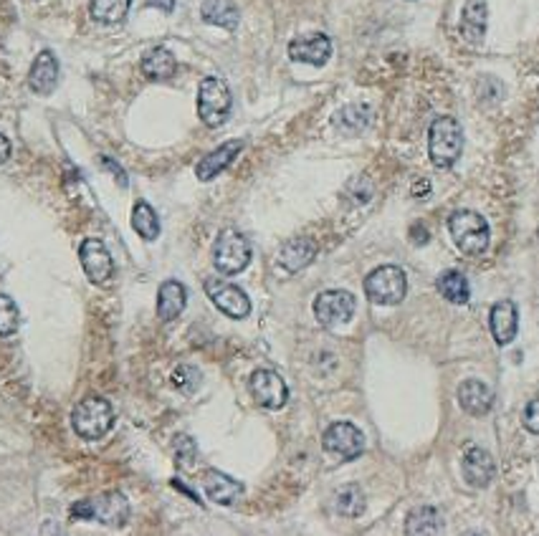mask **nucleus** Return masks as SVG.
Masks as SVG:
<instances>
[{
	"mask_svg": "<svg viewBox=\"0 0 539 536\" xmlns=\"http://www.w3.org/2000/svg\"><path fill=\"white\" fill-rule=\"evenodd\" d=\"M72 519L74 522H97L112 526V529H120V526L130 522V504L117 491L102 493L97 498L76 501L72 507Z\"/></svg>",
	"mask_w": 539,
	"mask_h": 536,
	"instance_id": "f257e3e1",
	"label": "nucleus"
},
{
	"mask_svg": "<svg viewBox=\"0 0 539 536\" xmlns=\"http://www.w3.org/2000/svg\"><path fill=\"white\" fill-rule=\"evenodd\" d=\"M464 152V130L453 117H438L428 130V155L438 170H449Z\"/></svg>",
	"mask_w": 539,
	"mask_h": 536,
	"instance_id": "f03ea898",
	"label": "nucleus"
},
{
	"mask_svg": "<svg viewBox=\"0 0 539 536\" xmlns=\"http://www.w3.org/2000/svg\"><path fill=\"white\" fill-rule=\"evenodd\" d=\"M449 230L459 251H464L466 255H481L489 248V223L474 210H456L449 218Z\"/></svg>",
	"mask_w": 539,
	"mask_h": 536,
	"instance_id": "7ed1b4c3",
	"label": "nucleus"
},
{
	"mask_svg": "<svg viewBox=\"0 0 539 536\" xmlns=\"http://www.w3.org/2000/svg\"><path fill=\"white\" fill-rule=\"evenodd\" d=\"M74 432L84 440H99L114 425V410L105 398H87L74 407L72 413Z\"/></svg>",
	"mask_w": 539,
	"mask_h": 536,
	"instance_id": "20e7f679",
	"label": "nucleus"
},
{
	"mask_svg": "<svg viewBox=\"0 0 539 536\" xmlns=\"http://www.w3.org/2000/svg\"><path fill=\"white\" fill-rule=\"evenodd\" d=\"M233 106V96L223 79L208 76L200 81L198 89V117L206 121L208 127H221Z\"/></svg>",
	"mask_w": 539,
	"mask_h": 536,
	"instance_id": "39448f33",
	"label": "nucleus"
},
{
	"mask_svg": "<svg viewBox=\"0 0 539 536\" xmlns=\"http://www.w3.org/2000/svg\"><path fill=\"white\" fill-rule=\"evenodd\" d=\"M251 264V243L239 230H221L213 243V266L225 276H236Z\"/></svg>",
	"mask_w": 539,
	"mask_h": 536,
	"instance_id": "423d86ee",
	"label": "nucleus"
},
{
	"mask_svg": "<svg viewBox=\"0 0 539 536\" xmlns=\"http://www.w3.org/2000/svg\"><path fill=\"white\" fill-rule=\"evenodd\" d=\"M365 294L373 304L380 306H395L408 294V279L405 271L398 266H380L365 279Z\"/></svg>",
	"mask_w": 539,
	"mask_h": 536,
	"instance_id": "0eeeda50",
	"label": "nucleus"
},
{
	"mask_svg": "<svg viewBox=\"0 0 539 536\" xmlns=\"http://www.w3.org/2000/svg\"><path fill=\"white\" fill-rule=\"evenodd\" d=\"M355 297L350 291H340V289H332V291H322L315 301V316L322 327H337V324H345L355 316Z\"/></svg>",
	"mask_w": 539,
	"mask_h": 536,
	"instance_id": "6e6552de",
	"label": "nucleus"
},
{
	"mask_svg": "<svg viewBox=\"0 0 539 536\" xmlns=\"http://www.w3.org/2000/svg\"><path fill=\"white\" fill-rule=\"evenodd\" d=\"M322 446L342 461H355L365 450V435L352 423H332L322 435Z\"/></svg>",
	"mask_w": 539,
	"mask_h": 536,
	"instance_id": "1a4fd4ad",
	"label": "nucleus"
},
{
	"mask_svg": "<svg viewBox=\"0 0 539 536\" xmlns=\"http://www.w3.org/2000/svg\"><path fill=\"white\" fill-rule=\"evenodd\" d=\"M206 291L210 301L215 304L218 312H223L231 319H246L251 314V301L246 297V291L239 289L236 283L221 281V279H206Z\"/></svg>",
	"mask_w": 539,
	"mask_h": 536,
	"instance_id": "9d476101",
	"label": "nucleus"
},
{
	"mask_svg": "<svg viewBox=\"0 0 539 536\" xmlns=\"http://www.w3.org/2000/svg\"><path fill=\"white\" fill-rule=\"evenodd\" d=\"M248 389L254 400L266 410H282L289 400V388L274 370H256L248 380Z\"/></svg>",
	"mask_w": 539,
	"mask_h": 536,
	"instance_id": "9b49d317",
	"label": "nucleus"
},
{
	"mask_svg": "<svg viewBox=\"0 0 539 536\" xmlns=\"http://www.w3.org/2000/svg\"><path fill=\"white\" fill-rule=\"evenodd\" d=\"M79 258L84 273L91 283H106L114 276V261L106 251V246L99 239H87L79 248Z\"/></svg>",
	"mask_w": 539,
	"mask_h": 536,
	"instance_id": "f8f14e48",
	"label": "nucleus"
},
{
	"mask_svg": "<svg viewBox=\"0 0 539 536\" xmlns=\"http://www.w3.org/2000/svg\"><path fill=\"white\" fill-rule=\"evenodd\" d=\"M289 56L291 61L309 63V66H324L332 56V41L324 33H312V36H299L289 44Z\"/></svg>",
	"mask_w": 539,
	"mask_h": 536,
	"instance_id": "ddd939ff",
	"label": "nucleus"
},
{
	"mask_svg": "<svg viewBox=\"0 0 539 536\" xmlns=\"http://www.w3.org/2000/svg\"><path fill=\"white\" fill-rule=\"evenodd\" d=\"M461 471H464V478L468 481V486L484 489V486H489L494 481V458L484 448H468L464 453V461H461Z\"/></svg>",
	"mask_w": 539,
	"mask_h": 536,
	"instance_id": "4468645a",
	"label": "nucleus"
},
{
	"mask_svg": "<svg viewBox=\"0 0 539 536\" xmlns=\"http://www.w3.org/2000/svg\"><path fill=\"white\" fill-rule=\"evenodd\" d=\"M203 489H206V496H208L210 501H215V504H221V507H233L240 496H243V491H246L240 481L225 476V473L215 471V468L206 471V476H203Z\"/></svg>",
	"mask_w": 539,
	"mask_h": 536,
	"instance_id": "2eb2a0df",
	"label": "nucleus"
},
{
	"mask_svg": "<svg viewBox=\"0 0 539 536\" xmlns=\"http://www.w3.org/2000/svg\"><path fill=\"white\" fill-rule=\"evenodd\" d=\"M59 84V61L51 51H41L29 71V87L33 94L48 96Z\"/></svg>",
	"mask_w": 539,
	"mask_h": 536,
	"instance_id": "dca6fc26",
	"label": "nucleus"
},
{
	"mask_svg": "<svg viewBox=\"0 0 539 536\" xmlns=\"http://www.w3.org/2000/svg\"><path fill=\"white\" fill-rule=\"evenodd\" d=\"M240 149H243V142H240V139H231V142H225V145H221L218 149H213V152L206 155V157L198 163V167H195V175H198V180L210 182V180L218 178L225 167H228V164L239 157Z\"/></svg>",
	"mask_w": 539,
	"mask_h": 536,
	"instance_id": "f3484780",
	"label": "nucleus"
},
{
	"mask_svg": "<svg viewBox=\"0 0 539 536\" xmlns=\"http://www.w3.org/2000/svg\"><path fill=\"white\" fill-rule=\"evenodd\" d=\"M492 334H494L496 344H510L517 337V329H519V312H517V304L514 301H499L492 309Z\"/></svg>",
	"mask_w": 539,
	"mask_h": 536,
	"instance_id": "a211bd4d",
	"label": "nucleus"
},
{
	"mask_svg": "<svg viewBox=\"0 0 539 536\" xmlns=\"http://www.w3.org/2000/svg\"><path fill=\"white\" fill-rule=\"evenodd\" d=\"M486 21H489L486 0H466L464 13H461V36L468 44H481L484 41Z\"/></svg>",
	"mask_w": 539,
	"mask_h": 536,
	"instance_id": "6ab92c4d",
	"label": "nucleus"
},
{
	"mask_svg": "<svg viewBox=\"0 0 539 536\" xmlns=\"http://www.w3.org/2000/svg\"><path fill=\"white\" fill-rule=\"evenodd\" d=\"M185 304H188V291L185 286L175 279H170L160 286L157 291V316L163 322H175L180 314L185 312Z\"/></svg>",
	"mask_w": 539,
	"mask_h": 536,
	"instance_id": "aec40b11",
	"label": "nucleus"
},
{
	"mask_svg": "<svg viewBox=\"0 0 539 536\" xmlns=\"http://www.w3.org/2000/svg\"><path fill=\"white\" fill-rule=\"evenodd\" d=\"M459 402L468 415H486L494 407V392L479 380H466L459 388Z\"/></svg>",
	"mask_w": 539,
	"mask_h": 536,
	"instance_id": "412c9836",
	"label": "nucleus"
},
{
	"mask_svg": "<svg viewBox=\"0 0 539 536\" xmlns=\"http://www.w3.org/2000/svg\"><path fill=\"white\" fill-rule=\"evenodd\" d=\"M316 258V243L312 239H294L284 243L282 254H279V264L289 271L297 273L301 268H307Z\"/></svg>",
	"mask_w": 539,
	"mask_h": 536,
	"instance_id": "4be33fe9",
	"label": "nucleus"
},
{
	"mask_svg": "<svg viewBox=\"0 0 539 536\" xmlns=\"http://www.w3.org/2000/svg\"><path fill=\"white\" fill-rule=\"evenodd\" d=\"M200 15L206 23L225 30H236L240 23V11L233 0H206L200 8Z\"/></svg>",
	"mask_w": 539,
	"mask_h": 536,
	"instance_id": "5701e85b",
	"label": "nucleus"
},
{
	"mask_svg": "<svg viewBox=\"0 0 539 536\" xmlns=\"http://www.w3.org/2000/svg\"><path fill=\"white\" fill-rule=\"evenodd\" d=\"M175 71H178V61L163 46L152 48L150 54H145V59H142V74L152 81H167L175 76Z\"/></svg>",
	"mask_w": 539,
	"mask_h": 536,
	"instance_id": "b1692460",
	"label": "nucleus"
},
{
	"mask_svg": "<svg viewBox=\"0 0 539 536\" xmlns=\"http://www.w3.org/2000/svg\"><path fill=\"white\" fill-rule=\"evenodd\" d=\"M373 120V109L367 105H350L334 114V127L345 134H359Z\"/></svg>",
	"mask_w": 539,
	"mask_h": 536,
	"instance_id": "393cba45",
	"label": "nucleus"
},
{
	"mask_svg": "<svg viewBox=\"0 0 539 536\" xmlns=\"http://www.w3.org/2000/svg\"><path fill=\"white\" fill-rule=\"evenodd\" d=\"M443 529L441 522V514L434 507H420L413 508L408 514V522H405V532L408 534H438Z\"/></svg>",
	"mask_w": 539,
	"mask_h": 536,
	"instance_id": "a878e982",
	"label": "nucleus"
},
{
	"mask_svg": "<svg viewBox=\"0 0 539 536\" xmlns=\"http://www.w3.org/2000/svg\"><path fill=\"white\" fill-rule=\"evenodd\" d=\"M438 294L451 301V304H466L468 297H471V289H468V281H466V276L461 271H446V273H441V279H438Z\"/></svg>",
	"mask_w": 539,
	"mask_h": 536,
	"instance_id": "bb28decb",
	"label": "nucleus"
},
{
	"mask_svg": "<svg viewBox=\"0 0 539 536\" xmlns=\"http://www.w3.org/2000/svg\"><path fill=\"white\" fill-rule=\"evenodd\" d=\"M130 5H132V0H91L89 11L97 23L114 26V23H122L127 18Z\"/></svg>",
	"mask_w": 539,
	"mask_h": 536,
	"instance_id": "cd10ccee",
	"label": "nucleus"
},
{
	"mask_svg": "<svg viewBox=\"0 0 539 536\" xmlns=\"http://www.w3.org/2000/svg\"><path fill=\"white\" fill-rule=\"evenodd\" d=\"M132 228L137 236H142L145 240L160 239V218L147 203H137L132 210Z\"/></svg>",
	"mask_w": 539,
	"mask_h": 536,
	"instance_id": "c85d7f7f",
	"label": "nucleus"
},
{
	"mask_svg": "<svg viewBox=\"0 0 539 536\" xmlns=\"http://www.w3.org/2000/svg\"><path fill=\"white\" fill-rule=\"evenodd\" d=\"M334 507H337V514L355 519V516H359L365 511V493L359 491L358 486H345V489L337 491Z\"/></svg>",
	"mask_w": 539,
	"mask_h": 536,
	"instance_id": "c756f323",
	"label": "nucleus"
},
{
	"mask_svg": "<svg viewBox=\"0 0 539 536\" xmlns=\"http://www.w3.org/2000/svg\"><path fill=\"white\" fill-rule=\"evenodd\" d=\"M21 327V312L15 301L5 294H0V337H11Z\"/></svg>",
	"mask_w": 539,
	"mask_h": 536,
	"instance_id": "7c9ffc66",
	"label": "nucleus"
},
{
	"mask_svg": "<svg viewBox=\"0 0 539 536\" xmlns=\"http://www.w3.org/2000/svg\"><path fill=\"white\" fill-rule=\"evenodd\" d=\"M170 382H173V388L175 389L190 395V392H195L198 385H200V373L195 370L193 364H180V367H175V373L170 374Z\"/></svg>",
	"mask_w": 539,
	"mask_h": 536,
	"instance_id": "2f4dec72",
	"label": "nucleus"
},
{
	"mask_svg": "<svg viewBox=\"0 0 539 536\" xmlns=\"http://www.w3.org/2000/svg\"><path fill=\"white\" fill-rule=\"evenodd\" d=\"M175 456H178V463H193V458H195L193 438H188V435H180V438H175Z\"/></svg>",
	"mask_w": 539,
	"mask_h": 536,
	"instance_id": "473e14b6",
	"label": "nucleus"
},
{
	"mask_svg": "<svg viewBox=\"0 0 539 536\" xmlns=\"http://www.w3.org/2000/svg\"><path fill=\"white\" fill-rule=\"evenodd\" d=\"M525 428L529 432H535V435H539V398L537 400H532L529 405H526L525 410Z\"/></svg>",
	"mask_w": 539,
	"mask_h": 536,
	"instance_id": "72a5a7b5",
	"label": "nucleus"
},
{
	"mask_svg": "<svg viewBox=\"0 0 539 536\" xmlns=\"http://www.w3.org/2000/svg\"><path fill=\"white\" fill-rule=\"evenodd\" d=\"M102 167H106L112 175H114V180H117V185H122V188H127V172L122 170L120 164L114 163L112 157H102Z\"/></svg>",
	"mask_w": 539,
	"mask_h": 536,
	"instance_id": "f704fd0d",
	"label": "nucleus"
},
{
	"mask_svg": "<svg viewBox=\"0 0 539 536\" xmlns=\"http://www.w3.org/2000/svg\"><path fill=\"white\" fill-rule=\"evenodd\" d=\"M11 152H13V147H11V139L0 132V164H5L8 160H11Z\"/></svg>",
	"mask_w": 539,
	"mask_h": 536,
	"instance_id": "c9c22d12",
	"label": "nucleus"
},
{
	"mask_svg": "<svg viewBox=\"0 0 539 536\" xmlns=\"http://www.w3.org/2000/svg\"><path fill=\"white\" fill-rule=\"evenodd\" d=\"M147 8H157L163 13H173L175 11V0H147Z\"/></svg>",
	"mask_w": 539,
	"mask_h": 536,
	"instance_id": "e433bc0d",
	"label": "nucleus"
}]
</instances>
